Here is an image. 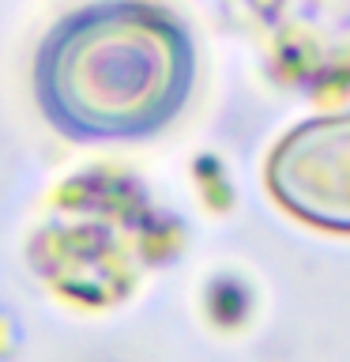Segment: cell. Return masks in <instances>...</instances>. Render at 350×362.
<instances>
[{"label": "cell", "mask_w": 350, "mask_h": 362, "mask_svg": "<svg viewBox=\"0 0 350 362\" xmlns=\"http://www.w3.org/2000/svg\"><path fill=\"white\" fill-rule=\"evenodd\" d=\"M196 53L169 11L143 0L90 4L45 38L34 68L42 113L72 140H140L181 113Z\"/></svg>", "instance_id": "6da1fadb"}, {"label": "cell", "mask_w": 350, "mask_h": 362, "mask_svg": "<svg viewBox=\"0 0 350 362\" xmlns=\"http://www.w3.org/2000/svg\"><path fill=\"white\" fill-rule=\"evenodd\" d=\"M267 189L294 219L350 234V113L290 129L267 158Z\"/></svg>", "instance_id": "7a4b0ae2"}]
</instances>
